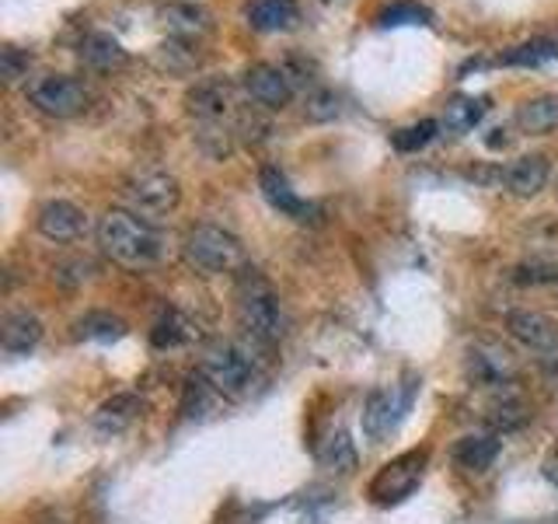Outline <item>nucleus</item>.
<instances>
[{
	"mask_svg": "<svg viewBox=\"0 0 558 524\" xmlns=\"http://www.w3.org/2000/svg\"><path fill=\"white\" fill-rule=\"evenodd\" d=\"M551 57H558V43L534 39V43H523V46H513L510 52H502L499 63H506V67H537V63H548Z\"/></svg>",
	"mask_w": 558,
	"mask_h": 524,
	"instance_id": "26",
	"label": "nucleus"
},
{
	"mask_svg": "<svg viewBox=\"0 0 558 524\" xmlns=\"http://www.w3.org/2000/svg\"><path fill=\"white\" fill-rule=\"evenodd\" d=\"M84 210L66 203V200H49L43 210H39V231L49 238V241H74L84 235Z\"/></svg>",
	"mask_w": 558,
	"mask_h": 524,
	"instance_id": "14",
	"label": "nucleus"
},
{
	"mask_svg": "<svg viewBox=\"0 0 558 524\" xmlns=\"http://www.w3.org/2000/svg\"><path fill=\"white\" fill-rule=\"evenodd\" d=\"M555 196H558V182H555Z\"/></svg>",
	"mask_w": 558,
	"mask_h": 524,
	"instance_id": "31",
	"label": "nucleus"
},
{
	"mask_svg": "<svg viewBox=\"0 0 558 524\" xmlns=\"http://www.w3.org/2000/svg\"><path fill=\"white\" fill-rule=\"evenodd\" d=\"M429 22V11L423 4H412V0H405V4H391L388 11L377 14V25L384 28H398V25H426Z\"/></svg>",
	"mask_w": 558,
	"mask_h": 524,
	"instance_id": "28",
	"label": "nucleus"
},
{
	"mask_svg": "<svg viewBox=\"0 0 558 524\" xmlns=\"http://www.w3.org/2000/svg\"><path fill=\"white\" fill-rule=\"evenodd\" d=\"M39 340H43V322L32 311H11L4 319V329H0V346L11 357L28 354V349L39 346Z\"/></svg>",
	"mask_w": 558,
	"mask_h": 524,
	"instance_id": "15",
	"label": "nucleus"
},
{
	"mask_svg": "<svg viewBox=\"0 0 558 524\" xmlns=\"http://www.w3.org/2000/svg\"><path fill=\"white\" fill-rule=\"evenodd\" d=\"M405 409H409V395H398L395 389H374L363 402V433L371 441H384Z\"/></svg>",
	"mask_w": 558,
	"mask_h": 524,
	"instance_id": "11",
	"label": "nucleus"
},
{
	"mask_svg": "<svg viewBox=\"0 0 558 524\" xmlns=\"http://www.w3.org/2000/svg\"><path fill=\"white\" fill-rule=\"evenodd\" d=\"M513 284L520 287H541V284H558V266L555 262H523V266H517L510 273Z\"/></svg>",
	"mask_w": 558,
	"mask_h": 524,
	"instance_id": "29",
	"label": "nucleus"
},
{
	"mask_svg": "<svg viewBox=\"0 0 558 524\" xmlns=\"http://www.w3.org/2000/svg\"><path fill=\"white\" fill-rule=\"evenodd\" d=\"M25 70H28V52H22L17 46L0 49V74H4V81H17Z\"/></svg>",
	"mask_w": 558,
	"mask_h": 524,
	"instance_id": "30",
	"label": "nucleus"
},
{
	"mask_svg": "<svg viewBox=\"0 0 558 524\" xmlns=\"http://www.w3.org/2000/svg\"><path fill=\"white\" fill-rule=\"evenodd\" d=\"M77 336L81 340H98V343H116L126 336V322L116 319L109 311H87L77 322Z\"/></svg>",
	"mask_w": 558,
	"mask_h": 524,
	"instance_id": "25",
	"label": "nucleus"
},
{
	"mask_svg": "<svg viewBox=\"0 0 558 524\" xmlns=\"http://www.w3.org/2000/svg\"><path fill=\"white\" fill-rule=\"evenodd\" d=\"M464 374L482 389H506L517 378V357L499 343H475L468 349Z\"/></svg>",
	"mask_w": 558,
	"mask_h": 524,
	"instance_id": "9",
	"label": "nucleus"
},
{
	"mask_svg": "<svg viewBox=\"0 0 558 524\" xmlns=\"http://www.w3.org/2000/svg\"><path fill=\"white\" fill-rule=\"evenodd\" d=\"M513 122H517V130L520 133H531V136H537V133H551L555 127H558V95H537V98H527L517 109V116H513Z\"/></svg>",
	"mask_w": 558,
	"mask_h": 524,
	"instance_id": "17",
	"label": "nucleus"
},
{
	"mask_svg": "<svg viewBox=\"0 0 558 524\" xmlns=\"http://www.w3.org/2000/svg\"><path fill=\"white\" fill-rule=\"evenodd\" d=\"M189 340H192V322L185 319V314H182V311H174V308L161 311V319L154 322L150 343H154L157 349H174V346H182V343H189Z\"/></svg>",
	"mask_w": 558,
	"mask_h": 524,
	"instance_id": "23",
	"label": "nucleus"
},
{
	"mask_svg": "<svg viewBox=\"0 0 558 524\" xmlns=\"http://www.w3.org/2000/svg\"><path fill=\"white\" fill-rule=\"evenodd\" d=\"M244 92L252 95V102H258L262 109H283V105L293 98V81L283 67L276 63H255L244 74Z\"/></svg>",
	"mask_w": 558,
	"mask_h": 524,
	"instance_id": "10",
	"label": "nucleus"
},
{
	"mask_svg": "<svg viewBox=\"0 0 558 524\" xmlns=\"http://www.w3.org/2000/svg\"><path fill=\"white\" fill-rule=\"evenodd\" d=\"M98 245L122 270H136V273L157 266L165 255L161 231L147 217L133 214V210H109L98 221Z\"/></svg>",
	"mask_w": 558,
	"mask_h": 524,
	"instance_id": "1",
	"label": "nucleus"
},
{
	"mask_svg": "<svg viewBox=\"0 0 558 524\" xmlns=\"http://www.w3.org/2000/svg\"><path fill=\"white\" fill-rule=\"evenodd\" d=\"M248 22L258 32H283L296 22V8L293 0H255L248 8Z\"/></svg>",
	"mask_w": 558,
	"mask_h": 524,
	"instance_id": "21",
	"label": "nucleus"
},
{
	"mask_svg": "<svg viewBox=\"0 0 558 524\" xmlns=\"http://www.w3.org/2000/svg\"><path fill=\"white\" fill-rule=\"evenodd\" d=\"M450 454H453V462H458L461 468L485 472L499 454V437L496 433H468V437H461L458 444H453Z\"/></svg>",
	"mask_w": 558,
	"mask_h": 524,
	"instance_id": "18",
	"label": "nucleus"
},
{
	"mask_svg": "<svg viewBox=\"0 0 558 524\" xmlns=\"http://www.w3.org/2000/svg\"><path fill=\"white\" fill-rule=\"evenodd\" d=\"M140 409H144V402H140L136 395H126V392L112 395L109 402H101V406H98V413H95V430L105 433V437L122 433L140 416Z\"/></svg>",
	"mask_w": 558,
	"mask_h": 524,
	"instance_id": "19",
	"label": "nucleus"
},
{
	"mask_svg": "<svg viewBox=\"0 0 558 524\" xmlns=\"http://www.w3.org/2000/svg\"><path fill=\"white\" fill-rule=\"evenodd\" d=\"M122 196H126L130 210L140 217H161V214H171L174 206L182 200V189H179V179L161 168H150V171H136L133 179L122 189Z\"/></svg>",
	"mask_w": 558,
	"mask_h": 524,
	"instance_id": "5",
	"label": "nucleus"
},
{
	"mask_svg": "<svg viewBox=\"0 0 558 524\" xmlns=\"http://www.w3.org/2000/svg\"><path fill=\"white\" fill-rule=\"evenodd\" d=\"M81 60L87 67H98V70H109L116 63L126 60V49H122L112 35H105V32H92L87 39L81 43Z\"/></svg>",
	"mask_w": 558,
	"mask_h": 524,
	"instance_id": "22",
	"label": "nucleus"
},
{
	"mask_svg": "<svg viewBox=\"0 0 558 524\" xmlns=\"http://www.w3.org/2000/svg\"><path fill=\"white\" fill-rule=\"evenodd\" d=\"M436 130H440V122H436V119L412 122V127L398 130V133L391 136V144H395V151H401V154H412V151H418V147H426L429 140L436 136Z\"/></svg>",
	"mask_w": 558,
	"mask_h": 524,
	"instance_id": "27",
	"label": "nucleus"
},
{
	"mask_svg": "<svg viewBox=\"0 0 558 524\" xmlns=\"http://www.w3.org/2000/svg\"><path fill=\"white\" fill-rule=\"evenodd\" d=\"M28 102L52 119H70L87 105V87L70 74H46L28 84Z\"/></svg>",
	"mask_w": 558,
	"mask_h": 524,
	"instance_id": "6",
	"label": "nucleus"
},
{
	"mask_svg": "<svg viewBox=\"0 0 558 524\" xmlns=\"http://www.w3.org/2000/svg\"><path fill=\"white\" fill-rule=\"evenodd\" d=\"M506 329L541 364H558V322L548 319L545 311H531V308L510 311L506 314Z\"/></svg>",
	"mask_w": 558,
	"mask_h": 524,
	"instance_id": "7",
	"label": "nucleus"
},
{
	"mask_svg": "<svg viewBox=\"0 0 558 524\" xmlns=\"http://www.w3.org/2000/svg\"><path fill=\"white\" fill-rule=\"evenodd\" d=\"M423 465H426V451H409V454H401V458L384 465L377 472V479L371 483L374 503L388 507V503L405 500L418 486V479H423Z\"/></svg>",
	"mask_w": 558,
	"mask_h": 524,
	"instance_id": "8",
	"label": "nucleus"
},
{
	"mask_svg": "<svg viewBox=\"0 0 558 524\" xmlns=\"http://www.w3.org/2000/svg\"><path fill=\"white\" fill-rule=\"evenodd\" d=\"M548 179H551V165H548L545 154H523L502 171V186L520 200L537 196V192L548 186Z\"/></svg>",
	"mask_w": 558,
	"mask_h": 524,
	"instance_id": "12",
	"label": "nucleus"
},
{
	"mask_svg": "<svg viewBox=\"0 0 558 524\" xmlns=\"http://www.w3.org/2000/svg\"><path fill=\"white\" fill-rule=\"evenodd\" d=\"M258 186H262V196L269 200V206H276L279 214H287V217H293V221H314V210L307 200H301L293 192V186H290V179L279 168H262V175H258Z\"/></svg>",
	"mask_w": 558,
	"mask_h": 524,
	"instance_id": "13",
	"label": "nucleus"
},
{
	"mask_svg": "<svg viewBox=\"0 0 558 524\" xmlns=\"http://www.w3.org/2000/svg\"><path fill=\"white\" fill-rule=\"evenodd\" d=\"M199 374L209 381V389L223 398H244L255 384V360L248 357V349L238 343H209L203 349Z\"/></svg>",
	"mask_w": 558,
	"mask_h": 524,
	"instance_id": "3",
	"label": "nucleus"
},
{
	"mask_svg": "<svg viewBox=\"0 0 558 524\" xmlns=\"http://www.w3.org/2000/svg\"><path fill=\"white\" fill-rule=\"evenodd\" d=\"M238 325L244 329V336L258 346H272L287 336V311L279 305V297L266 279L248 276L238 290Z\"/></svg>",
	"mask_w": 558,
	"mask_h": 524,
	"instance_id": "2",
	"label": "nucleus"
},
{
	"mask_svg": "<svg viewBox=\"0 0 558 524\" xmlns=\"http://www.w3.org/2000/svg\"><path fill=\"white\" fill-rule=\"evenodd\" d=\"M485 112V98H471V95H458L447 102L444 109V130L447 133H468L475 130V122Z\"/></svg>",
	"mask_w": 558,
	"mask_h": 524,
	"instance_id": "24",
	"label": "nucleus"
},
{
	"mask_svg": "<svg viewBox=\"0 0 558 524\" xmlns=\"http://www.w3.org/2000/svg\"><path fill=\"white\" fill-rule=\"evenodd\" d=\"M318 462L322 468L328 472H339V476H349V472L356 468V444L349 441V433L345 430H336V433H328L322 448H318Z\"/></svg>",
	"mask_w": 558,
	"mask_h": 524,
	"instance_id": "20",
	"label": "nucleus"
},
{
	"mask_svg": "<svg viewBox=\"0 0 558 524\" xmlns=\"http://www.w3.org/2000/svg\"><path fill=\"white\" fill-rule=\"evenodd\" d=\"M189 112L203 119V122H220V116L227 112V105H231V84L220 81V78H209V81H199L196 87L189 92Z\"/></svg>",
	"mask_w": 558,
	"mask_h": 524,
	"instance_id": "16",
	"label": "nucleus"
},
{
	"mask_svg": "<svg viewBox=\"0 0 558 524\" xmlns=\"http://www.w3.org/2000/svg\"><path fill=\"white\" fill-rule=\"evenodd\" d=\"M182 252L189 259V266H196L206 276H217V273H231L244 266V249L241 241L223 231L217 224H196L192 231L185 235Z\"/></svg>",
	"mask_w": 558,
	"mask_h": 524,
	"instance_id": "4",
	"label": "nucleus"
}]
</instances>
